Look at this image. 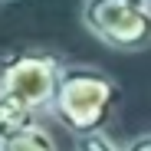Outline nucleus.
I'll return each mask as SVG.
<instances>
[{
	"instance_id": "nucleus-6",
	"label": "nucleus",
	"mask_w": 151,
	"mask_h": 151,
	"mask_svg": "<svg viewBox=\"0 0 151 151\" xmlns=\"http://www.w3.org/2000/svg\"><path fill=\"white\" fill-rule=\"evenodd\" d=\"M72 151H122L105 132H92V135H79Z\"/></svg>"
},
{
	"instance_id": "nucleus-3",
	"label": "nucleus",
	"mask_w": 151,
	"mask_h": 151,
	"mask_svg": "<svg viewBox=\"0 0 151 151\" xmlns=\"http://www.w3.org/2000/svg\"><path fill=\"white\" fill-rule=\"evenodd\" d=\"M82 27L115 53L151 46V0H82Z\"/></svg>"
},
{
	"instance_id": "nucleus-7",
	"label": "nucleus",
	"mask_w": 151,
	"mask_h": 151,
	"mask_svg": "<svg viewBox=\"0 0 151 151\" xmlns=\"http://www.w3.org/2000/svg\"><path fill=\"white\" fill-rule=\"evenodd\" d=\"M122 151H151V132L135 135L132 141H125V148H122Z\"/></svg>"
},
{
	"instance_id": "nucleus-1",
	"label": "nucleus",
	"mask_w": 151,
	"mask_h": 151,
	"mask_svg": "<svg viewBox=\"0 0 151 151\" xmlns=\"http://www.w3.org/2000/svg\"><path fill=\"white\" fill-rule=\"evenodd\" d=\"M122 102V89L105 69L92 63H63L56 95L46 115H53L69 135L105 132Z\"/></svg>"
},
{
	"instance_id": "nucleus-8",
	"label": "nucleus",
	"mask_w": 151,
	"mask_h": 151,
	"mask_svg": "<svg viewBox=\"0 0 151 151\" xmlns=\"http://www.w3.org/2000/svg\"><path fill=\"white\" fill-rule=\"evenodd\" d=\"M0 4H10V0H0Z\"/></svg>"
},
{
	"instance_id": "nucleus-2",
	"label": "nucleus",
	"mask_w": 151,
	"mask_h": 151,
	"mask_svg": "<svg viewBox=\"0 0 151 151\" xmlns=\"http://www.w3.org/2000/svg\"><path fill=\"white\" fill-rule=\"evenodd\" d=\"M63 56L46 46H20L0 56V95L17 99L40 115L49 112L59 82Z\"/></svg>"
},
{
	"instance_id": "nucleus-5",
	"label": "nucleus",
	"mask_w": 151,
	"mask_h": 151,
	"mask_svg": "<svg viewBox=\"0 0 151 151\" xmlns=\"http://www.w3.org/2000/svg\"><path fill=\"white\" fill-rule=\"evenodd\" d=\"M0 151H59V148H56L53 135H49L43 125H33V128L20 132V135H13L7 141H0Z\"/></svg>"
},
{
	"instance_id": "nucleus-4",
	"label": "nucleus",
	"mask_w": 151,
	"mask_h": 151,
	"mask_svg": "<svg viewBox=\"0 0 151 151\" xmlns=\"http://www.w3.org/2000/svg\"><path fill=\"white\" fill-rule=\"evenodd\" d=\"M33 125H40V112L20 105L17 99L0 95V141H7V138H13L20 132H27V128H33Z\"/></svg>"
}]
</instances>
